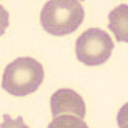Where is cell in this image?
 <instances>
[{"label":"cell","mask_w":128,"mask_h":128,"mask_svg":"<svg viewBox=\"0 0 128 128\" xmlns=\"http://www.w3.org/2000/svg\"><path fill=\"white\" fill-rule=\"evenodd\" d=\"M9 17H10L9 12L4 9V6L0 4V36L4 33L6 29L10 25Z\"/></svg>","instance_id":"8"},{"label":"cell","mask_w":128,"mask_h":128,"mask_svg":"<svg viewBox=\"0 0 128 128\" xmlns=\"http://www.w3.org/2000/svg\"><path fill=\"white\" fill-rule=\"evenodd\" d=\"M84 18V10L75 0H50L41 11L40 20L44 30L56 36L73 33Z\"/></svg>","instance_id":"1"},{"label":"cell","mask_w":128,"mask_h":128,"mask_svg":"<svg viewBox=\"0 0 128 128\" xmlns=\"http://www.w3.org/2000/svg\"><path fill=\"white\" fill-rule=\"evenodd\" d=\"M114 43L110 35L99 28H90L76 40V57L86 66L102 65L111 57Z\"/></svg>","instance_id":"3"},{"label":"cell","mask_w":128,"mask_h":128,"mask_svg":"<svg viewBox=\"0 0 128 128\" xmlns=\"http://www.w3.org/2000/svg\"><path fill=\"white\" fill-rule=\"evenodd\" d=\"M2 118L3 122L0 124V128H29L25 124L22 116H18L13 120L9 114H3Z\"/></svg>","instance_id":"7"},{"label":"cell","mask_w":128,"mask_h":128,"mask_svg":"<svg viewBox=\"0 0 128 128\" xmlns=\"http://www.w3.org/2000/svg\"><path fill=\"white\" fill-rule=\"evenodd\" d=\"M108 28L113 32L118 42L128 43V4L122 3L108 15Z\"/></svg>","instance_id":"5"},{"label":"cell","mask_w":128,"mask_h":128,"mask_svg":"<svg viewBox=\"0 0 128 128\" xmlns=\"http://www.w3.org/2000/svg\"><path fill=\"white\" fill-rule=\"evenodd\" d=\"M50 110L54 118L60 114L72 113L83 120L86 116V104L83 98L72 89L57 90L50 97Z\"/></svg>","instance_id":"4"},{"label":"cell","mask_w":128,"mask_h":128,"mask_svg":"<svg viewBox=\"0 0 128 128\" xmlns=\"http://www.w3.org/2000/svg\"><path fill=\"white\" fill-rule=\"evenodd\" d=\"M48 128H89L83 120L74 115H59L49 123Z\"/></svg>","instance_id":"6"},{"label":"cell","mask_w":128,"mask_h":128,"mask_svg":"<svg viewBox=\"0 0 128 128\" xmlns=\"http://www.w3.org/2000/svg\"><path fill=\"white\" fill-rule=\"evenodd\" d=\"M116 122H118V126L120 128H122L123 126L128 124V102L125 104L118 110V115H116Z\"/></svg>","instance_id":"9"},{"label":"cell","mask_w":128,"mask_h":128,"mask_svg":"<svg viewBox=\"0 0 128 128\" xmlns=\"http://www.w3.org/2000/svg\"><path fill=\"white\" fill-rule=\"evenodd\" d=\"M43 65L31 57H20L8 64L2 75V89L14 96H27L35 92L44 80Z\"/></svg>","instance_id":"2"},{"label":"cell","mask_w":128,"mask_h":128,"mask_svg":"<svg viewBox=\"0 0 128 128\" xmlns=\"http://www.w3.org/2000/svg\"><path fill=\"white\" fill-rule=\"evenodd\" d=\"M122 128H128V124H127V125H125V126H123Z\"/></svg>","instance_id":"10"}]
</instances>
